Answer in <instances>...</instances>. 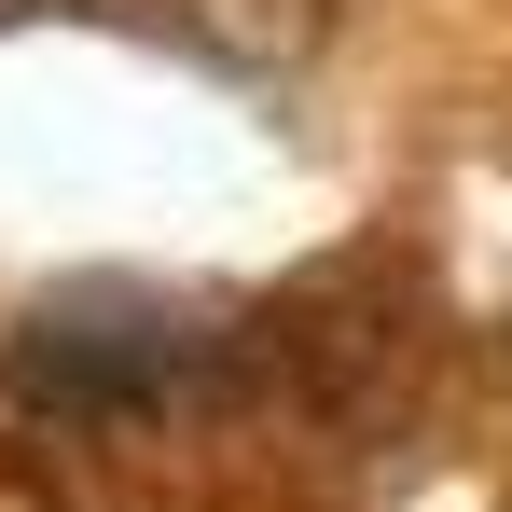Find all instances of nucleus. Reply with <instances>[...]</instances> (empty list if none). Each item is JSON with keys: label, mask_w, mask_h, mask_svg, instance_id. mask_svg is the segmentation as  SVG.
<instances>
[{"label": "nucleus", "mask_w": 512, "mask_h": 512, "mask_svg": "<svg viewBox=\"0 0 512 512\" xmlns=\"http://www.w3.org/2000/svg\"><path fill=\"white\" fill-rule=\"evenodd\" d=\"M194 333L167 305H42L14 333V388L56 402V416H125V402H167Z\"/></svg>", "instance_id": "f257e3e1"}]
</instances>
